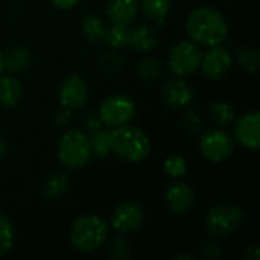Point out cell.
Instances as JSON below:
<instances>
[{
    "label": "cell",
    "mask_w": 260,
    "mask_h": 260,
    "mask_svg": "<svg viewBox=\"0 0 260 260\" xmlns=\"http://www.w3.org/2000/svg\"><path fill=\"white\" fill-rule=\"evenodd\" d=\"M186 30L197 44L213 47L224 43L229 34V26L219 11L201 6L192 11L187 17Z\"/></svg>",
    "instance_id": "6da1fadb"
},
{
    "label": "cell",
    "mask_w": 260,
    "mask_h": 260,
    "mask_svg": "<svg viewBox=\"0 0 260 260\" xmlns=\"http://www.w3.org/2000/svg\"><path fill=\"white\" fill-rule=\"evenodd\" d=\"M111 145L116 155L131 163L143 161L151 152V140L146 133L128 123L111 131Z\"/></svg>",
    "instance_id": "7a4b0ae2"
},
{
    "label": "cell",
    "mask_w": 260,
    "mask_h": 260,
    "mask_svg": "<svg viewBox=\"0 0 260 260\" xmlns=\"http://www.w3.org/2000/svg\"><path fill=\"white\" fill-rule=\"evenodd\" d=\"M108 236L107 222L98 215H84L73 221L70 227V242L81 253H93L102 247Z\"/></svg>",
    "instance_id": "3957f363"
},
{
    "label": "cell",
    "mask_w": 260,
    "mask_h": 260,
    "mask_svg": "<svg viewBox=\"0 0 260 260\" xmlns=\"http://www.w3.org/2000/svg\"><path fill=\"white\" fill-rule=\"evenodd\" d=\"M58 158L69 169H81L87 166L91 158L88 137L81 129H67L58 143Z\"/></svg>",
    "instance_id": "277c9868"
},
{
    "label": "cell",
    "mask_w": 260,
    "mask_h": 260,
    "mask_svg": "<svg viewBox=\"0 0 260 260\" xmlns=\"http://www.w3.org/2000/svg\"><path fill=\"white\" fill-rule=\"evenodd\" d=\"M245 221V215L242 209L232 204H221L213 207L206 218L207 232L218 238L224 239L236 233Z\"/></svg>",
    "instance_id": "5b68a950"
},
{
    "label": "cell",
    "mask_w": 260,
    "mask_h": 260,
    "mask_svg": "<svg viewBox=\"0 0 260 260\" xmlns=\"http://www.w3.org/2000/svg\"><path fill=\"white\" fill-rule=\"evenodd\" d=\"M203 52L195 41H180L175 44L168 56V66L177 76H189L200 69Z\"/></svg>",
    "instance_id": "8992f818"
},
{
    "label": "cell",
    "mask_w": 260,
    "mask_h": 260,
    "mask_svg": "<svg viewBox=\"0 0 260 260\" xmlns=\"http://www.w3.org/2000/svg\"><path fill=\"white\" fill-rule=\"evenodd\" d=\"M98 114H99L102 123L117 128V126H122V125H126L131 122V119L136 114V105L129 98L116 94V96L107 98L102 102Z\"/></svg>",
    "instance_id": "52a82bcc"
},
{
    "label": "cell",
    "mask_w": 260,
    "mask_h": 260,
    "mask_svg": "<svg viewBox=\"0 0 260 260\" xmlns=\"http://www.w3.org/2000/svg\"><path fill=\"white\" fill-rule=\"evenodd\" d=\"M235 143L230 134L224 129L213 128L206 131L200 139L201 154L213 163H221L227 160L233 152Z\"/></svg>",
    "instance_id": "ba28073f"
},
{
    "label": "cell",
    "mask_w": 260,
    "mask_h": 260,
    "mask_svg": "<svg viewBox=\"0 0 260 260\" xmlns=\"http://www.w3.org/2000/svg\"><path fill=\"white\" fill-rule=\"evenodd\" d=\"M232 64H233L232 53L219 44V46L210 47L209 52L203 53L200 67L203 70V75L207 79L218 81V79H222L229 73Z\"/></svg>",
    "instance_id": "9c48e42d"
},
{
    "label": "cell",
    "mask_w": 260,
    "mask_h": 260,
    "mask_svg": "<svg viewBox=\"0 0 260 260\" xmlns=\"http://www.w3.org/2000/svg\"><path fill=\"white\" fill-rule=\"evenodd\" d=\"M145 210L139 203L126 201L119 204L111 215V225L119 233H133L142 227Z\"/></svg>",
    "instance_id": "30bf717a"
},
{
    "label": "cell",
    "mask_w": 260,
    "mask_h": 260,
    "mask_svg": "<svg viewBox=\"0 0 260 260\" xmlns=\"http://www.w3.org/2000/svg\"><path fill=\"white\" fill-rule=\"evenodd\" d=\"M236 140L250 151H257L260 146V113L248 111L235 119Z\"/></svg>",
    "instance_id": "8fae6325"
},
{
    "label": "cell",
    "mask_w": 260,
    "mask_h": 260,
    "mask_svg": "<svg viewBox=\"0 0 260 260\" xmlns=\"http://www.w3.org/2000/svg\"><path fill=\"white\" fill-rule=\"evenodd\" d=\"M88 84L79 75L67 76L59 87V102L70 110L82 108L88 101Z\"/></svg>",
    "instance_id": "7c38bea8"
},
{
    "label": "cell",
    "mask_w": 260,
    "mask_h": 260,
    "mask_svg": "<svg viewBox=\"0 0 260 260\" xmlns=\"http://www.w3.org/2000/svg\"><path fill=\"white\" fill-rule=\"evenodd\" d=\"M163 99L169 107L183 108V107H187L193 102L195 90L187 81H184L181 78H175V79H171L165 84Z\"/></svg>",
    "instance_id": "4fadbf2b"
},
{
    "label": "cell",
    "mask_w": 260,
    "mask_h": 260,
    "mask_svg": "<svg viewBox=\"0 0 260 260\" xmlns=\"http://www.w3.org/2000/svg\"><path fill=\"white\" fill-rule=\"evenodd\" d=\"M195 203V192L187 183H174L166 190V204L175 215H186Z\"/></svg>",
    "instance_id": "5bb4252c"
},
{
    "label": "cell",
    "mask_w": 260,
    "mask_h": 260,
    "mask_svg": "<svg viewBox=\"0 0 260 260\" xmlns=\"http://www.w3.org/2000/svg\"><path fill=\"white\" fill-rule=\"evenodd\" d=\"M139 12V0H110L107 5V17L113 24L129 26Z\"/></svg>",
    "instance_id": "9a60e30c"
},
{
    "label": "cell",
    "mask_w": 260,
    "mask_h": 260,
    "mask_svg": "<svg viewBox=\"0 0 260 260\" xmlns=\"http://www.w3.org/2000/svg\"><path fill=\"white\" fill-rule=\"evenodd\" d=\"M158 44V32L149 24H139L129 30V46L137 52L154 50Z\"/></svg>",
    "instance_id": "2e32d148"
},
{
    "label": "cell",
    "mask_w": 260,
    "mask_h": 260,
    "mask_svg": "<svg viewBox=\"0 0 260 260\" xmlns=\"http://www.w3.org/2000/svg\"><path fill=\"white\" fill-rule=\"evenodd\" d=\"M23 96V85L14 76L0 75V107L12 108L15 107Z\"/></svg>",
    "instance_id": "e0dca14e"
},
{
    "label": "cell",
    "mask_w": 260,
    "mask_h": 260,
    "mask_svg": "<svg viewBox=\"0 0 260 260\" xmlns=\"http://www.w3.org/2000/svg\"><path fill=\"white\" fill-rule=\"evenodd\" d=\"M82 32L88 41L98 44V43L105 41L108 26L99 15H87L82 20Z\"/></svg>",
    "instance_id": "ac0fdd59"
},
{
    "label": "cell",
    "mask_w": 260,
    "mask_h": 260,
    "mask_svg": "<svg viewBox=\"0 0 260 260\" xmlns=\"http://www.w3.org/2000/svg\"><path fill=\"white\" fill-rule=\"evenodd\" d=\"M30 62V53L24 47H12L3 55V66L9 72H21Z\"/></svg>",
    "instance_id": "d6986e66"
},
{
    "label": "cell",
    "mask_w": 260,
    "mask_h": 260,
    "mask_svg": "<svg viewBox=\"0 0 260 260\" xmlns=\"http://www.w3.org/2000/svg\"><path fill=\"white\" fill-rule=\"evenodd\" d=\"M140 3L146 17L157 21L158 24H165V18L171 11L172 0H142Z\"/></svg>",
    "instance_id": "ffe728a7"
},
{
    "label": "cell",
    "mask_w": 260,
    "mask_h": 260,
    "mask_svg": "<svg viewBox=\"0 0 260 260\" xmlns=\"http://www.w3.org/2000/svg\"><path fill=\"white\" fill-rule=\"evenodd\" d=\"M90 140V148L91 154H96L101 158L108 157L113 152V145H111V131L107 129H98L91 134Z\"/></svg>",
    "instance_id": "44dd1931"
},
{
    "label": "cell",
    "mask_w": 260,
    "mask_h": 260,
    "mask_svg": "<svg viewBox=\"0 0 260 260\" xmlns=\"http://www.w3.org/2000/svg\"><path fill=\"white\" fill-rule=\"evenodd\" d=\"M69 186V178L66 174L62 172H56L52 174L43 184V193L47 200H56L58 197H61Z\"/></svg>",
    "instance_id": "7402d4cb"
},
{
    "label": "cell",
    "mask_w": 260,
    "mask_h": 260,
    "mask_svg": "<svg viewBox=\"0 0 260 260\" xmlns=\"http://www.w3.org/2000/svg\"><path fill=\"white\" fill-rule=\"evenodd\" d=\"M209 114L213 119V122L218 123L219 126L230 125L236 119V110L233 108V105H230L229 102H222V101L212 104L209 108Z\"/></svg>",
    "instance_id": "603a6c76"
},
{
    "label": "cell",
    "mask_w": 260,
    "mask_h": 260,
    "mask_svg": "<svg viewBox=\"0 0 260 260\" xmlns=\"http://www.w3.org/2000/svg\"><path fill=\"white\" fill-rule=\"evenodd\" d=\"M105 41L114 49H125L129 46V29L123 24H113L108 27Z\"/></svg>",
    "instance_id": "cb8c5ba5"
},
{
    "label": "cell",
    "mask_w": 260,
    "mask_h": 260,
    "mask_svg": "<svg viewBox=\"0 0 260 260\" xmlns=\"http://www.w3.org/2000/svg\"><path fill=\"white\" fill-rule=\"evenodd\" d=\"M238 61L241 67L248 73H257L260 67L259 50L256 47H244L238 52Z\"/></svg>",
    "instance_id": "d4e9b609"
},
{
    "label": "cell",
    "mask_w": 260,
    "mask_h": 260,
    "mask_svg": "<svg viewBox=\"0 0 260 260\" xmlns=\"http://www.w3.org/2000/svg\"><path fill=\"white\" fill-rule=\"evenodd\" d=\"M14 245V227L11 221L0 213V256L8 254Z\"/></svg>",
    "instance_id": "484cf974"
},
{
    "label": "cell",
    "mask_w": 260,
    "mask_h": 260,
    "mask_svg": "<svg viewBox=\"0 0 260 260\" xmlns=\"http://www.w3.org/2000/svg\"><path fill=\"white\" fill-rule=\"evenodd\" d=\"M163 169H165L166 175H169L172 178H180V177L186 175V172H187V161L181 155H171L165 160Z\"/></svg>",
    "instance_id": "4316f807"
},
{
    "label": "cell",
    "mask_w": 260,
    "mask_h": 260,
    "mask_svg": "<svg viewBox=\"0 0 260 260\" xmlns=\"http://www.w3.org/2000/svg\"><path fill=\"white\" fill-rule=\"evenodd\" d=\"M139 73L142 75L143 79L146 81H155L161 76L163 73V66L160 61L157 59H152V58H148V59H143L139 67H137Z\"/></svg>",
    "instance_id": "83f0119b"
},
{
    "label": "cell",
    "mask_w": 260,
    "mask_h": 260,
    "mask_svg": "<svg viewBox=\"0 0 260 260\" xmlns=\"http://www.w3.org/2000/svg\"><path fill=\"white\" fill-rule=\"evenodd\" d=\"M108 256L113 260L129 259L131 257V245H129V242L122 236L113 239L110 247H108Z\"/></svg>",
    "instance_id": "f1b7e54d"
},
{
    "label": "cell",
    "mask_w": 260,
    "mask_h": 260,
    "mask_svg": "<svg viewBox=\"0 0 260 260\" xmlns=\"http://www.w3.org/2000/svg\"><path fill=\"white\" fill-rule=\"evenodd\" d=\"M99 62H101V67L108 73H116L122 69V58H120V55H117L114 52L104 53L101 56Z\"/></svg>",
    "instance_id": "f546056e"
},
{
    "label": "cell",
    "mask_w": 260,
    "mask_h": 260,
    "mask_svg": "<svg viewBox=\"0 0 260 260\" xmlns=\"http://www.w3.org/2000/svg\"><path fill=\"white\" fill-rule=\"evenodd\" d=\"M183 122H184V126L192 133H197L201 128V117L193 110H187V113L183 116Z\"/></svg>",
    "instance_id": "4dcf8cb0"
},
{
    "label": "cell",
    "mask_w": 260,
    "mask_h": 260,
    "mask_svg": "<svg viewBox=\"0 0 260 260\" xmlns=\"http://www.w3.org/2000/svg\"><path fill=\"white\" fill-rule=\"evenodd\" d=\"M84 125H85V128H87L90 133H94V131H98V129L102 128V120H101V117H99L98 113H90V114L85 117Z\"/></svg>",
    "instance_id": "1f68e13d"
},
{
    "label": "cell",
    "mask_w": 260,
    "mask_h": 260,
    "mask_svg": "<svg viewBox=\"0 0 260 260\" xmlns=\"http://www.w3.org/2000/svg\"><path fill=\"white\" fill-rule=\"evenodd\" d=\"M70 119H72V110L67 108V107H62V108L58 110L56 114H55V122H56L59 126L67 125V123L70 122Z\"/></svg>",
    "instance_id": "d6a6232c"
},
{
    "label": "cell",
    "mask_w": 260,
    "mask_h": 260,
    "mask_svg": "<svg viewBox=\"0 0 260 260\" xmlns=\"http://www.w3.org/2000/svg\"><path fill=\"white\" fill-rule=\"evenodd\" d=\"M219 256H221V248H219V245H218V244H215V242H209V244L204 247V257H206V259L215 260V259H219Z\"/></svg>",
    "instance_id": "836d02e7"
},
{
    "label": "cell",
    "mask_w": 260,
    "mask_h": 260,
    "mask_svg": "<svg viewBox=\"0 0 260 260\" xmlns=\"http://www.w3.org/2000/svg\"><path fill=\"white\" fill-rule=\"evenodd\" d=\"M53 6H56L58 9H72L75 8L81 0H50Z\"/></svg>",
    "instance_id": "e575fe53"
},
{
    "label": "cell",
    "mask_w": 260,
    "mask_h": 260,
    "mask_svg": "<svg viewBox=\"0 0 260 260\" xmlns=\"http://www.w3.org/2000/svg\"><path fill=\"white\" fill-rule=\"evenodd\" d=\"M245 257H247L248 260H259L260 257L259 248H257V247H251V248H248V251H247Z\"/></svg>",
    "instance_id": "d590c367"
},
{
    "label": "cell",
    "mask_w": 260,
    "mask_h": 260,
    "mask_svg": "<svg viewBox=\"0 0 260 260\" xmlns=\"http://www.w3.org/2000/svg\"><path fill=\"white\" fill-rule=\"evenodd\" d=\"M6 154V142H5V137L0 134V157H3Z\"/></svg>",
    "instance_id": "8d00e7d4"
},
{
    "label": "cell",
    "mask_w": 260,
    "mask_h": 260,
    "mask_svg": "<svg viewBox=\"0 0 260 260\" xmlns=\"http://www.w3.org/2000/svg\"><path fill=\"white\" fill-rule=\"evenodd\" d=\"M3 69H5V66H3V53L0 52V75L3 72Z\"/></svg>",
    "instance_id": "74e56055"
},
{
    "label": "cell",
    "mask_w": 260,
    "mask_h": 260,
    "mask_svg": "<svg viewBox=\"0 0 260 260\" xmlns=\"http://www.w3.org/2000/svg\"><path fill=\"white\" fill-rule=\"evenodd\" d=\"M177 259H193V257H192V256H186V254H184V256H178Z\"/></svg>",
    "instance_id": "f35d334b"
}]
</instances>
